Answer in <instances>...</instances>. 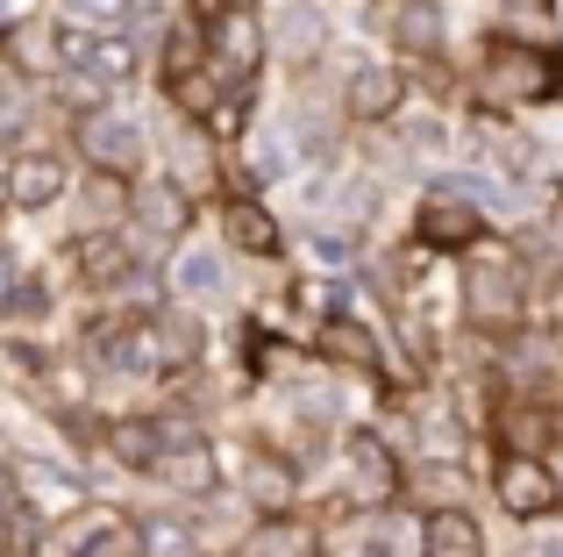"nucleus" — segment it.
<instances>
[{"mask_svg":"<svg viewBox=\"0 0 563 557\" xmlns=\"http://www.w3.org/2000/svg\"><path fill=\"white\" fill-rule=\"evenodd\" d=\"M478 100L499 114L514 108H556L563 100V43L528 29H493L478 43Z\"/></svg>","mask_w":563,"mask_h":557,"instance_id":"1","label":"nucleus"},{"mask_svg":"<svg viewBox=\"0 0 563 557\" xmlns=\"http://www.w3.org/2000/svg\"><path fill=\"white\" fill-rule=\"evenodd\" d=\"M528 301H536V286H528V265L507 251V243H471V251H456V321H464L471 336H507L528 321Z\"/></svg>","mask_w":563,"mask_h":557,"instance_id":"2","label":"nucleus"},{"mask_svg":"<svg viewBox=\"0 0 563 557\" xmlns=\"http://www.w3.org/2000/svg\"><path fill=\"white\" fill-rule=\"evenodd\" d=\"M335 487H343L350 515L393 507V501H407V458H399V444L378 436L372 422H350L343 444H335Z\"/></svg>","mask_w":563,"mask_h":557,"instance_id":"3","label":"nucleus"},{"mask_svg":"<svg viewBox=\"0 0 563 557\" xmlns=\"http://www.w3.org/2000/svg\"><path fill=\"white\" fill-rule=\"evenodd\" d=\"M71 157H79L86 172H100V179H129L136 186L143 172H151V136H143L136 122H129L122 108H86V114H71Z\"/></svg>","mask_w":563,"mask_h":557,"instance_id":"4","label":"nucleus"},{"mask_svg":"<svg viewBox=\"0 0 563 557\" xmlns=\"http://www.w3.org/2000/svg\"><path fill=\"white\" fill-rule=\"evenodd\" d=\"M192 222H200V194H186L172 172H143L136 186H129V208H122V229L143 243L151 258L179 251L192 237Z\"/></svg>","mask_w":563,"mask_h":557,"instance_id":"5","label":"nucleus"},{"mask_svg":"<svg viewBox=\"0 0 563 557\" xmlns=\"http://www.w3.org/2000/svg\"><path fill=\"white\" fill-rule=\"evenodd\" d=\"M372 29L385 36V51H393L399 65H413V72L450 65V29H456L450 0H378Z\"/></svg>","mask_w":563,"mask_h":557,"instance_id":"6","label":"nucleus"},{"mask_svg":"<svg viewBox=\"0 0 563 557\" xmlns=\"http://www.w3.org/2000/svg\"><path fill=\"white\" fill-rule=\"evenodd\" d=\"M57 51H65V72L100 94H122L143 72V36L129 29H86V22H57Z\"/></svg>","mask_w":563,"mask_h":557,"instance_id":"7","label":"nucleus"},{"mask_svg":"<svg viewBox=\"0 0 563 557\" xmlns=\"http://www.w3.org/2000/svg\"><path fill=\"white\" fill-rule=\"evenodd\" d=\"M493 501L507 522H556L563 515V479L550 465V450H507L493 458Z\"/></svg>","mask_w":563,"mask_h":557,"instance_id":"8","label":"nucleus"},{"mask_svg":"<svg viewBox=\"0 0 563 557\" xmlns=\"http://www.w3.org/2000/svg\"><path fill=\"white\" fill-rule=\"evenodd\" d=\"M207 215H214L221 243H229L243 265H272V258H286V222H278V208H264L257 186H214Z\"/></svg>","mask_w":563,"mask_h":557,"instance_id":"9","label":"nucleus"},{"mask_svg":"<svg viewBox=\"0 0 563 557\" xmlns=\"http://www.w3.org/2000/svg\"><path fill=\"white\" fill-rule=\"evenodd\" d=\"M485 237H493V215H485L478 200H464L456 186L428 179V194L413 200V251L456 258V251H471V243H485Z\"/></svg>","mask_w":563,"mask_h":557,"instance_id":"10","label":"nucleus"},{"mask_svg":"<svg viewBox=\"0 0 563 557\" xmlns=\"http://www.w3.org/2000/svg\"><path fill=\"white\" fill-rule=\"evenodd\" d=\"M71 194V151H8L0 165V208L14 215H51Z\"/></svg>","mask_w":563,"mask_h":557,"instance_id":"11","label":"nucleus"},{"mask_svg":"<svg viewBox=\"0 0 563 557\" xmlns=\"http://www.w3.org/2000/svg\"><path fill=\"white\" fill-rule=\"evenodd\" d=\"M151 487H165L172 501H214L221 493V450L207 436V422H186L165 444V458L151 465Z\"/></svg>","mask_w":563,"mask_h":557,"instance_id":"12","label":"nucleus"},{"mask_svg":"<svg viewBox=\"0 0 563 557\" xmlns=\"http://www.w3.org/2000/svg\"><path fill=\"white\" fill-rule=\"evenodd\" d=\"M186 422H200V415H186V407H157V415H108V422H100V450H108L122 472L151 479V465L165 458V444L186 429Z\"/></svg>","mask_w":563,"mask_h":557,"instance_id":"13","label":"nucleus"},{"mask_svg":"<svg viewBox=\"0 0 563 557\" xmlns=\"http://www.w3.org/2000/svg\"><path fill=\"white\" fill-rule=\"evenodd\" d=\"M407 94H413L407 65L364 57V65H350V72H343V94H335V108H343V122H357V129H385L399 108H407Z\"/></svg>","mask_w":563,"mask_h":557,"instance_id":"14","label":"nucleus"},{"mask_svg":"<svg viewBox=\"0 0 563 557\" xmlns=\"http://www.w3.org/2000/svg\"><path fill=\"white\" fill-rule=\"evenodd\" d=\"M314 358L329 364V372H343V379H372V386H385V372H393L378 329L364 315H350V307H335V315L314 329Z\"/></svg>","mask_w":563,"mask_h":557,"instance_id":"15","label":"nucleus"},{"mask_svg":"<svg viewBox=\"0 0 563 557\" xmlns=\"http://www.w3.org/2000/svg\"><path fill=\"white\" fill-rule=\"evenodd\" d=\"M264 29H272V51H278V65L286 72H314L321 57L335 51V14L321 8V0H286L278 14H264Z\"/></svg>","mask_w":563,"mask_h":557,"instance_id":"16","label":"nucleus"},{"mask_svg":"<svg viewBox=\"0 0 563 557\" xmlns=\"http://www.w3.org/2000/svg\"><path fill=\"white\" fill-rule=\"evenodd\" d=\"M229 557H329V529H321V515H307L292 501V507H272V515L250 522Z\"/></svg>","mask_w":563,"mask_h":557,"instance_id":"17","label":"nucleus"},{"mask_svg":"<svg viewBox=\"0 0 563 557\" xmlns=\"http://www.w3.org/2000/svg\"><path fill=\"white\" fill-rule=\"evenodd\" d=\"M300 458H292V450H278V444H250L243 450V465H235V493H243L250 507H257V515H272V507H292L300 501Z\"/></svg>","mask_w":563,"mask_h":557,"instance_id":"18","label":"nucleus"},{"mask_svg":"<svg viewBox=\"0 0 563 557\" xmlns=\"http://www.w3.org/2000/svg\"><path fill=\"white\" fill-rule=\"evenodd\" d=\"M57 22H65V14H57ZM57 22L51 14H22V22L0 29V72H14V79H29V86H51L57 72H65Z\"/></svg>","mask_w":563,"mask_h":557,"instance_id":"19","label":"nucleus"},{"mask_svg":"<svg viewBox=\"0 0 563 557\" xmlns=\"http://www.w3.org/2000/svg\"><path fill=\"white\" fill-rule=\"evenodd\" d=\"M172 293L192 307H235V293H243V278H235V251L229 243H192L179 251V265H172Z\"/></svg>","mask_w":563,"mask_h":557,"instance_id":"20","label":"nucleus"},{"mask_svg":"<svg viewBox=\"0 0 563 557\" xmlns=\"http://www.w3.org/2000/svg\"><path fill=\"white\" fill-rule=\"evenodd\" d=\"M14 501L43 507L51 522H65V515H79V507H86V479L71 472V465L36 458V450H14Z\"/></svg>","mask_w":563,"mask_h":557,"instance_id":"21","label":"nucleus"},{"mask_svg":"<svg viewBox=\"0 0 563 557\" xmlns=\"http://www.w3.org/2000/svg\"><path fill=\"white\" fill-rule=\"evenodd\" d=\"M421 557H493V550H485V529L464 501H435L421 507Z\"/></svg>","mask_w":563,"mask_h":557,"instance_id":"22","label":"nucleus"},{"mask_svg":"<svg viewBox=\"0 0 563 557\" xmlns=\"http://www.w3.org/2000/svg\"><path fill=\"white\" fill-rule=\"evenodd\" d=\"M129 529H136V557H207V536L192 515L143 507V515H129Z\"/></svg>","mask_w":563,"mask_h":557,"instance_id":"23","label":"nucleus"},{"mask_svg":"<svg viewBox=\"0 0 563 557\" xmlns=\"http://www.w3.org/2000/svg\"><path fill=\"white\" fill-rule=\"evenodd\" d=\"M372 529H364V550L372 557H421V507L413 501H393V507H372Z\"/></svg>","mask_w":563,"mask_h":557,"instance_id":"24","label":"nucleus"},{"mask_svg":"<svg viewBox=\"0 0 563 557\" xmlns=\"http://www.w3.org/2000/svg\"><path fill=\"white\" fill-rule=\"evenodd\" d=\"M335 307H343V278H335V272H292V278H286V307H278V315L321 329Z\"/></svg>","mask_w":563,"mask_h":557,"instance_id":"25","label":"nucleus"},{"mask_svg":"<svg viewBox=\"0 0 563 557\" xmlns=\"http://www.w3.org/2000/svg\"><path fill=\"white\" fill-rule=\"evenodd\" d=\"M51 315H57V286H51V272L43 265H22V278H14V293H8V329H51Z\"/></svg>","mask_w":563,"mask_h":557,"instance_id":"26","label":"nucleus"},{"mask_svg":"<svg viewBox=\"0 0 563 557\" xmlns=\"http://www.w3.org/2000/svg\"><path fill=\"white\" fill-rule=\"evenodd\" d=\"M57 557H136V529H129V515H86Z\"/></svg>","mask_w":563,"mask_h":557,"instance_id":"27","label":"nucleus"},{"mask_svg":"<svg viewBox=\"0 0 563 557\" xmlns=\"http://www.w3.org/2000/svg\"><path fill=\"white\" fill-rule=\"evenodd\" d=\"M36 114H43L36 86L14 79V72H0V151H22L29 129H36Z\"/></svg>","mask_w":563,"mask_h":557,"instance_id":"28","label":"nucleus"},{"mask_svg":"<svg viewBox=\"0 0 563 557\" xmlns=\"http://www.w3.org/2000/svg\"><path fill=\"white\" fill-rule=\"evenodd\" d=\"M65 22H86V29H129V22H136V0H65Z\"/></svg>","mask_w":563,"mask_h":557,"instance_id":"29","label":"nucleus"},{"mask_svg":"<svg viewBox=\"0 0 563 557\" xmlns=\"http://www.w3.org/2000/svg\"><path fill=\"white\" fill-rule=\"evenodd\" d=\"M499 8H507V29H521V22H542V29H550L556 0H499Z\"/></svg>","mask_w":563,"mask_h":557,"instance_id":"30","label":"nucleus"},{"mask_svg":"<svg viewBox=\"0 0 563 557\" xmlns=\"http://www.w3.org/2000/svg\"><path fill=\"white\" fill-rule=\"evenodd\" d=\"M14 278H22V251H14V243H0V315H8V293H14Z\"/></svg>","mask_w":563,"mask_h":557,"instance_id":"31","label":"nucleus"},{"mask_svg":"<svg viewBox=\"0 0 563 557\" xmlns=\"http://www.w3.org/2000/svg\"><path fill=\"white\" fill-rule=\"evenodd\" d=\"M550 465H556V479H563V444H556V450H550Z\"/></svg>","mask_w":563,"mask_h":557,"instance_id":"32","label":"nucleus"},{"mask_svg":"<svg viewBox=\"0 0 563 557\" xmlns=\"http://www.w3.org/2000/svg\"><path fill=\"white\" fill-rule=\"evenodd\" d=\"M8 501H14V493H0V515H8Z\"/></svg>","mask_w":563,"mask_h":557,"instance_id":"33","label":"nucleus"}]
</instances>
